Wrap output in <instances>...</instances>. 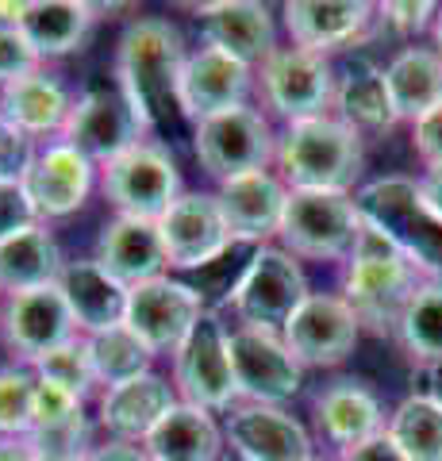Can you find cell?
<instances>
[{"label": "cell", "instance_id": "cell-34", "mask_svg": "<svg viewBox=\"0 0 442 461\" xmlns=\"http://www.w3.org/2000/svg\"><path fill=\"white\" fill-rule=\"evenodd\" d=\"M85 342H89L96 384L112 388V384H123V381H131V377L150 373L154 350L127 323L104 327V330H96V335H85Z\"/></svg>", "mask_w": 442, "mask_h": 461}, {"label": "cell", "instance_id": "cell-38", "mask_svg": "<svg viewBox=\"0 0 442 461\" xmlns=\"http://www.w3.org/2000/svg\"><path fill=\"white\" fill-rule=\"evenodd\" d=\"M27 438H32V446L39 454H89L93 450V423H89V415L81 411L66 423L32 430Z\"/></svg>", "mask_w": 442, "mask_h": 461}, {"label": "cell", "instance_id": "cell-13", "mask_svg": "<svg viewBox=\"0 0 442 461\" xmlns=\"http://www.w3.org/2000/svg\"><path fill=\"white\" fill-rule=\"evenodd\" d=\"M204 296L193 285L166 277L142 281L127 288V312L123 323L150 346L154 354H174L177 346L189 339V330L201 323L204 315Z\"/></svg>", "mask_w": 442, "mask_h": 461}, {"label": "cell", "instance_id": "cell-37", "mask_svg": "<svg viewBox=\"0 0 442 461\" xmlns=\"http://www.w3.org/2000/svg\"><path fill=\"white\" fill-rule=\"evenodd\" d=\"M32 369H35L39 381L59 384V388H66V393H74L81 400L96 388V373H93V357H89V342H85V335L62 342L59 350H50Z\"/></svg>", "mask_w": 442, "mask_h": 461}, {"label": "cell", "instance_id": "cell-30", "mask_svg": "<svg viewBox=\"0 0 442 461\" xmlns=\"http://www.w3.org/2000/svg\"><path fill=\"white\" fill-rule=\"evenodd\" d=\"M335 115L342 123H350L354 131H389L396 120L392 96L384 69L374 66L369 58H354V62L335 74Z\"/></svg>", "mask_w": 442, "mask_h": 461}, {"label": "cell", "instance_id": "cell-24", "mask_svg": "<svg viewBox=\"0 0 442 461\" xmlns=\"http://www.w3.org/2000/svg\"><path fill=\"white\" fill-rule=\"evenodd\" d=\"M93 262L104 273H112L123 288H135L142 281L166 277V250H162V235L154 220H139V215H116L101 227L96 239V254Z\"/></svg>", "mask_w": 442, "mask_h": 461}, {"label": "cell", "instance_id": "cell-2", "mask_svg": "<svg viewBox=\"0 0 442 461\" xmlns=\"http://www.w3.org/2000/svg\"><path fill=\"white\" fill-rule=\"evenodd\" d=\"M365 166V135L338 115L284 123L277 135V169L289 189H331L350 193Z\"/></svg>", "mask_w": 442, "mask_h": 461}, {"label": "cell", "instance_id": "cell-32", "mask_svg": "<svg viewBox=\"0 0 442 461\" xmlns=\"http://www.w3.org/2000/svg\"><path fill=\"white\" fill-rule=\"evenodd\" d=\"M384 81H389L396 120L416 123L419 115L442 104V54L435 47H404L384 66Z\"/></svg>", "mask_w": 442, "mask_h": 461}, {"label": "cell", "instance_id": "cell-4", "mask_svg": "<svg viewBox=\"0 0 442 461\" xmlns=\"http://www.w3.org/2000/svg\"><path fill=\"white\" fill-rule=\"evenodd\" d=\"M354 200L362 220L374 223L423 281H442V220L423 204L416 177H377L362 185Z\"/></svg>", "mask_w": 442, "mask_h": 461}, {"label": "cell", "instance_id": "cell-33", "mask_svg": "<svg viewBox=\"0 0 442 461\" xmlns=\"http://www.w3.org/2000/svg\"><path fill=\"white\" fill-rule=\"evenodd\" d=\"M384 438L408 461H442V403L411 393L401 400L384 423Z\"/></svg>", "mask_w": 442, "mask_h": 461}, {"label": "cell", "instance_id": "cell-48", "mask_svg": "<svg viewBox=\"0 0 442 461\" xmlns=\"http://www.w3.org/2000/svg\"><path fill=\"white\" fill-rule=\"evenodd\" d=\"M419 393L427 400L442 403V362H431V366H419Z\"/></svg>", "mask_w": 442, "mask_h": 461}, {"label": "cell", "instance_id": "cell-20", "mask_svg": "<svg viewBox=\"0 0 442 461\" xmlns=\"http://www.w3.org/2000/svg\"><path fill=\"white\" fill-rule=\"evenodd\" d=\"M284 200H289V185L274 169L242 173V177L220 181L216 189L227 235H231V242H250V247H266L269 239H277Z\"/></svg>", "mask_w": 442, "mask_h": 461}, {"label": "cell", "instance_id": "cell-6", "mask_svg": "<svg viewBox=\"0 0 442 461\" xmlns=\"http://www.w3.org/2000/svg\"><path fill=\"white\" fill-rule=\"evenodd\" d=\"M308 296L311 288H308L301 258H293L277 242H266V247H254L250 262L242 266L239 281L227 293V304H231L235 320L242 327L281 330Z\"/></svg>", "mask_w": 442, "mask_h": 461}, {"label": "cell", "instance_id": "cell-9", "mask_svg": "<svg viewBox=\"0 0 442 461\" xmlns=\"http://www.w3.org/2000/svg\"><path fill=\"white\" fill-rule=\"evenodd\" d=\"M227 354H231L235 384L242 403H274L281 408L304 388V366L293 357L281 330L242 327L227 330Z\"/></svg>", "mask_w": 442, "mask_h": 461}, {"label": "cell", "instance_id": "cell-36", "mask_svg": "<svg viewBox=\"0 0 442 461\" xmlns=\"http://www.w3.org/2000/svg\"><path fill=\"white\" fill-rule=\"evenodd\" d=\"M35 369L5 366L0 369V438H27L35 427Z\"/></svg>", "mask_w": 442, "mask_h": 461}, {"label": "cell", "instance_id": "cell-45", "mask_svg": "<svg viewBox=\"0 0 442 461\" xmlns=\"http://www.w3.org/2000/svg\"><path fill=\"white\" fill-rule=\"evenodd\" d=\"M85 461H150V454L142 450V446H135V442H116V438H108V442H101V446H93Z\"/></svg>", "mask_w": 442, "mask_h": 461}, {"label": "cell", "instance_id": "cell-16", "mask_svg": "<svg viewBox=\"0 0 442 461\" xmlns=\"http://www.w3.org/2000/svg\"><path fill=\"white\" fill-rule=\"evenodd\" d=\"M158 235L169 269L212 266L235 247L216 204V193H181L158 220Z\"/></svg>", "mask_w": 442, "mask_h": 461}, {"label": "cell", "instance_id": "cell-5", "mask_svg": "<svg viewBox=\"0 0 442 461\" xmlns=\"http://www.w3.org/2000/svg\"><path fill=\"white\" fill-rule=\"evenodd\" d=\"M362 230V212L354 193L331 189H289L281 215V247L308 262H347Z\"/></svg>", "mask_w": 442, "mask_h": 461}, {"label": "cell", "instance_id": "cell-10", "mask_svg": "<svg viewBox=\"0 0 442 461\" xmlns=\"http://www.w3.org/2000/svg\"><path fill=\"white\" fill-rule=\"evenodd\" d=\"M174 388L177 400L196 403L204 411H231L239 403V384L227 354V327L220 323L216 312H204L201 323L189 330L174 354Z\"/></svg>", "mask_w": 442, "mask_h": 461}, {"label": "cell", "instance_id": "cell-44", "mask_svg": "<svg viewBox=\"0 0 442 461\" xmlns=\"http://www.w3.org/2000/svg\"><path fill=\"white\" fill-rule=\"evenodd\" d=\"M411 150L419 154L423 169L442 166V104H435L431 112L411 123Z\"/></svg>", "mask_w": 442, "mask_h": 461}, {"label": "cell", "instance_id": "cell-17", "mask_svg": "<svg viewBox=\"0 0 442 461\" xmlns=\"http://www.w3.org/2000/svg\"><path fill=\"white\" fill-rule=\"evenodd\" d=\"M223 438L239 461H311L308 427L274 403H235L223 420Z\"/></svg>", "mask_w": 442, "mask_h": 461}, {"label": "cell", "instance_id": "cell-39", "mask_svg": "<svg viewBox=\"0 0 442 461\" xmlns=\"http://www.w3.org/2000/svg\"><path fill=\"white\" fill-rule=\"evenodd\" d=\"M435 16L438 5H431V0H384V5H377V20L401 39L423 35L427 27H435Z\"/></svg>", "mask_w": 442, "mask_h": 461}, {"label": "cell", "instance_id": "cell-49", "mask_svg": "<svg viewBox=\"0 0 442 461\" xmlns=\"http://www.w3.org/2000/svg\"><path fill=\"white\" fill-rule=\"evenodd\" d=\"M0 461H35L32 438H0Z\"/></svg>", "mask_w": 442, "mask_h": 461}, {"label": "cell", "instance_id": "cell-52", "mask_svg": "<svg viewBox=\"0 0 442 461\" xmlns=\"http://www.w3.org/2000/svg\"><path fill=\"white\" fill-rule=\"evenodd\" d=\"M431 39H435L431 47L442 54V5H438V16H435V27H431Z\"/></svg>", "mask_w": 442, "mask_h": 461}, {"label": "cell", "instance_id": "cell-14", "mask_svg": "<svg viewBox=\"0 0 442 461\" xmlns=\"http://www.w3.org/2000/svg\"><path fill=\"white\" fill-rule=\"evenodd\" d=\"M59 139L81 150L93 166H104L127 147L142 142V123L120 93V85H93V89L74 96V112H69Z\"/></svg>", "mask_w": 442, "mask_h": 461}, {"label": "cell", "instance_id": "cell-41", "mask_svg": "<svg viewBox=\"0 0 442 461\" xmlns=\"http://www.w3.org/2000/svg\"><path fill=\"white\" fill-rule=\"evenodd\" d=\"M85 411V400L66 393V388L50 384V381H39L35 384V427L32 430H42V427H54V423H66L74 415Z\"/></svg>", "mask_w": 442, "mask_h": 461}, {"label": "cell", "instance_id": "cell-29", "mask_svg": "<svg viewBox=\"0 0 442 461\" xmlns=\"http://www.w3.org/2000/svg\"><path fill=\"white\" fill-rule=\"evenodd\" d=\"M62 266H66V258L47 223H32L16 230V235L0 239V293L5 296L54 285Z\"/></svg>", "mask_w": 442, "mask_h": 461}, {"label": "cell", "instance_id": "cell-51", "mask_svg": "<svg viewBox=\"0 0 442 461\" xmlns=\"http://www.w3.org/2000/svg\"><path fill=\"white\" fill-rule=\"evenodd\" d=\"M89 454H39L35 450V461H85Z\"/></svg>", "mask_w": 442, "mask_h": 461}, {"label": "cell", "instance_id": "cell-21", "mask_svg": "<svg viewBox=\"0 0 442 461\" xmlns=\"http://www.w3.org/2000/svg\"><path fill=\"white\" fill-rule=\"evenodd\" d=\"M374 12L377 8L365 0H289L281 16L293 47L327 58L331 50H347L362 42L377 20Z\"/></svg>", "mask_w": 442, "mask_h": 461}, {"label": "cell", "instance_id": "cell-50", "mask_svg": "<svg viewBox=\"0 0 442 461\" xmlns=\"http://www.w3.org/2000/svg\"><path fill=\"white\" fill-rule=\"evenodd\" d=\"M27 0H0V27H20Z\"/></svg>", "mask_w": 442, "mask_h": 461}, {"label": "cell", "instance_id": "cell-40", "mask_svg": "<svg viewBox=\"0 0 442 461\" xmlns=\"http://www.w3.org/2000/svg\"><path fill=\"white\" fill-rule=\"evenodd\" d=\"M39 66H42V58L35 54V47L27 42L20 27H0V89L35 74Z\"/></svg>", "mask_w": 442, "mask_h": 461}, {"label": "cell", "instance_id": "cell-1", "mask_svg": "<svg viewBox=\"0 0 442 461\" xmlns=\"http://www.w3.org/2000/svg\"><path fill=\"white\" fill-rule=\"evenodd\" d=\"M185 39L169 20L142 16L127 23L116 47V85L135 108L142 131L177 120V81L185 69Z\"/></svg>", "mask_w": 442, "mask_h": 461}, {"label": "cell", "instance_id": "cell-11", "mask_svg": "<svg viewBox=\"0 0 442 461\" xmlns=\"http://www.w3.org/2000/svg\"><path fill=\"white\" fill-rule=\"evenodd\" d=\"M258 93L269 112L284 123L331 115L335 108V69L327 58L301 47H277L258 66Z\"/></svg>", "mask_w": 442, "mask_h": 461}, {"label": "cell", "instance_id": "cell-19", "mask_svg": "<svg viewBox=\"0 0 442 461\" xmlns=\"http://www.w3.org/2000/svg\"><path fill=\"white\" fill-rule=\"evenodd\" d=\"M254 89V69L242 66L239 58L223 54L216 47H201L185 58L181 81H177V108L181 120L201 123L208 115L247 104Z\"/></svg>", "mask_w": 442, "mask_h": 461}, {"label": "cell", "instance_id": "cell-43", "mask_svg": "<svg viewBox=\"0 0 442 461\" xmlns=\"http://www.w3.org/2000/svg\"><path fill=\"white\" fill-rule=\"evenodd\" d=\"M39 223V215L27 200L20 181H0V239L16 235V230Z\"/></svg>", "mask_w": 442, "mask_h": 461}, {"label": "cell", "instance_id": "cell-12", "mask_svg": "<svg viewBox=\"0 0 442 461\" xmlns=\"http://www.w3.org/2000/svg\"><path fill=\"white\" fill-rule=\"evenodd\" d=\"M281 335L304 369H335L358 346L362 320L342 300V293H311L281 327Z\"/></svg>", "mask_w": 442, "mask_h": 461}, {"label": "cell", "instance_id": "cell-7", "mask_svg": "<svg viewBox=\"0 0 442 461\" xmlns=\"http://www.w3.org/2000/svg\"><path fill=\"white\" fill-rule=\"evenodd\" d=\"M101 193L116 215H139V220L158 223L185 193L177 158L162 142L142 139L101 166Z\"/></svg>", "mask_w": 442, "mask_h": 461}, {"label": "cell", "instance_id": "cell-46", "mask_svg": "<svg viewBox=\"0 0 442 461\" xmlns=\"http://www.w3.org/2000/svg\"><path fill=\"white\" fill-rule=\"evenodd\" d=\"M338 461H408L389 438H374V442H365V446H354V450L347 454H338Z\"/></svg>", "mask_w": 442, "mask_h": 461}, {"label": "cell", "instance_id": "cell-25", "mask_svg": "<svg viewBox=\"0 0 442 461\" xmlns=\"http://www.w3.org/2000/svg\"><path fill=\"white\" fill-rule=\"evenodd\" d=\"M316 423L323 430V438L347 454L354 446L381 438L389 415H384L381 400L374 396V388L342 377V381H331L316 396Z\"/></svg>", "mask_w": 442, "mask_h": 461}, {"label": "cell", "instance_id": "cell-8", "mask_svg": "<svg viewBox=\"0 0 442 461\" xmlns=\"http://www.w3.org/2000/svg\"><path fill=\"white\" fill-rule=\"evenodd\" d=\"M193 154L208 177L231 181L277 162V131L258 108L239 104L193 123Z\"/></svg>", "mask_w": 442, "mask_h": 461}, {"label": "cell", "instance_id": "cell-42", "mask_svg": "<svg viewBox=\"0 0 442 461\" xmlns=\"http://www.w3.org/2000/svg\"><path fill=\"white\" fill-rule=\"evenodd\" d=\"M35 158V139H27L20 127H12L0 115V181H20L23 169Z\"/></svg>", "mask_w": 442, "mask_h": 461}, {"label": "cell", "instance_id": "cell-18", "mask_svg": "<svg viewBox=\"0 0 442 461\" xmlns=\"http://www.w3.org/2000/svg\"><path fill=\"white\" fill-rule=\"evenodd\" d=\"M93 181H96V166L62 139H54L50 147L35 150L32 166H27L23 177H20L23 193L39 215V223L74 215L85 200H89Z\"/></svg>", "mask_w": 442, "mask_h": 461}, {"label": "cell", "instance_id": "cell-35", "mask_svg": "<svg viewBox=\"0 0 442 461\" xmlns=\"http://www.w3.org/2000/svg\"><path fill=\"white\" fill-rule=\"evenodd\" d=\"M396 339L419 366L442 362V281H419L396 323Z\"/></svg>", "mask_w": 442, "mask_h": 461}, {"label": "cell", "instance_id": "cell-22", "mask_svg": "<svg viewBox=\"0 0 442 461\" xmlns=\"http://www.w3.org/2000/svg\"><path fill=\"white\" fill-rule=\"evenodd\" d=\"M204 47L239 58L242 66H262L277 50V23L269 5L258 0H216V5L196 8Z\"/></svg>", "mask_w": 442, "mask_h": 461}, {"label": "cell", "instance_id": "cell-31", "mask_svg": "<svg viewBox=\"0 0 442 461\" xmlns=\"http://www.w3.org/2000/svg\"><path fill=\"white\" fill-rule=\"evenodd\" d=\"M93 23H96V8L85 5V0H27L20 32L47 62V58H66L81 50Z\"/></svg>", "mask_w": 442, "mask_h": 461}, {"label": "cell", "instance_id": "cell-26", "mask_svg": "<svg viewBox=\"0 0 442 461\" xmlns=\"http://www.w3.org/2000/svg\"><path fill=\"white\" fill-rule=\"evenodd\" d=\"M74 112V93L66 89L59 74H50L47 66H39L35 74L12 81L0 89V115L20 127L27 139L42 135H62V127Z\"/></svg>", "mask_w": 442, "mask_h": 461}, {"label": "cell", "instance_id": "cell-54", "mask_svg": "<svg viewBox=\"0 0 442 461\" xmlns=\"http://www.w3.org/2000/svg\"><path fill=\"white\" fill-rule=\"evenodd\" d=\"M223 461H239V457H231V454H227V457H223Z\"/></svg>", "mask_w": 442, "mask_h": 461}, {"label": "cell", "instance_id": "cell-53", "mask_svg": "<svg viewBox=\"0 0 442 461\" xmlns=\"http://www.w3.org/2000/svg\"><path fill=\"white\" fill-rule=\"evenodd\" d=\"M311 461H335V457H323V454H316V457H311Z\"/></svg>", "mask_w": 442, "mask_h": 461}, {"label": "cell", "instance_id": "cell-23", "mask_svg": "<svg viewBox=\"0 0 442 461\" xmlns=\"http://www.w3.org/2000/svg\"><path fill=\"white\" fill-rule=\"evenodd\" d=\"M177 403V388L174 381H166L162 373H142L123 384H112L101 393L96 403V420L116 442H135L142 446L147 435L162 423V415Z\"/></svg>", "mask_w": 442, "mask_h": 461}, {"label": "cell", "instance_id": "cell-28", "mask_svg": "<svg viewBox=\"0 0 442 461\" xmlns=\"http://www.w3.org/2000/svg\"><path fill=\"white\" fill-rule=\"evenodd\" d=\"M142 450L150 454V461H223L227 438L212 411L177 400L147 435Z\"/></svg>", "mask_w": 442, "mask_h": 461}, {"label": "cell", "instance_id": "cell-47", "mask_svg": "<svg viewBox=\"0 0 442 461\" xmlns=\"http://www.w3.org/2000/svg\"><path fill=\"white\" fill-rule=\"evenodd\" d=\"M416 185H419V196H423V204L431 208L438 220H442V166H427L419 177H416Z\"/></svg>", "mask_w": 442, "mask_h": 461}, {"label": "cell", "instance_id": "cell-3", "mask_svg": "<svg viewBox=\"0 0 442 461\" xmlns=\"http://www.w3.org/2000/svg\"><path fill=\"white\" fill-rule=\"evenodd\" d=\"M419 281L423 277L416 273V266L374 223L362 220V230L347 258V273H342V300L354 308L362 327H374L377 335L381 330L396 335V323H401Z\"/></svg>", "mask_w": 442, "mask_h": 461}, {"label": "cell", "instance_id": "cell-15", "mask_svg": "<svg viewBox=\"0 0 442 461\" xmlns=\"http://www.w3.org/2000/svg\"><path fill=\"white\" fill-rule=\"evenodd\" d=\"M77 339V323L59 293V281L32 293H16L0 308V342L16 357V366H35L62 342Z\"/></svg>", "mask_w": 442, "mask_h": 461}, {"label": "cell", "instance_id": "cell-27", "mask_svg": "<svg viewBox=\"0 0 442 461\" xmlns=\"http://www.w3.org/2000/svg\"><path fill=\"white\" fill-rule=\"evenodd\" d=\"M59 293L66 300L69 315L77 323V335H96L104 327L123 323L127 312V288L104 273L93 258H77V262H66L59 273Z\"/></svg>", "mask_w": 442, "mask_h": 461}]
</instances>
